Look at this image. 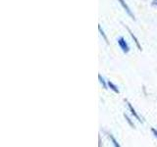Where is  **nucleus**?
<instances>
[{
    "label": "nucleus",
    "mask_w": 157,
    "mask_h": 147,
    "mask_svg": "<svg viewBox=\"0 0 157 147\" xmlns=\"http://www.w3.org/2000/svg\"><path fill=\"white\" fill-rule=\"evenodd\" d=\"M117 41H118V44H119V46L122 49L123 52H124L125 54L129 53V51H130V46H129V44L127 43V41L125 40L124 37H123V36L119 37V38L117 39Z\"/></svg>",
    "instance_id": "f257e3e1"
},
{
    "label": "nucleus",
    "mask_w": 157,
    "mask_h": 147,
    "mask_svg": "<svg viewBox=\"0 0 157 147\" xmlns=\"http://www.w3.org/2000/svg\"><path fill=\"white\" fill-rule=\"evenodd\" d=\"M118 1H119V3L121 4V6L123 7V8H124V10H125V11H126V13L128 14V15H129V16L132 19V20H134V21H135V20H136V18H135V15L134 14H132V10L130 9V7L129 6H128V4L124 1V0H118Z\"/></svg>",
    "instance_id": "f03ea898"
},
{
    "label": "nucleus",
    "mask_w": 157,
    "mask_h": 147,
    "mask_svg": "<svg viewBox=\"0 0 157 147\" xmlns=\"http://www.w3.org/2000/svg\"><path fill=\"white\" fill-rule=\"evenodd\" d=\"M125 101H126V103H127V105H128V107H129V109H130V111H131V113H132V116H134V117H135V118H136V119L137 121H139V122L142 123L141 119H140V116H139V115H137V113L136 112V110H135V108H134V107H132V104H131V103H130L129 101H128V100H126V99H125Z\"/></svg>",
    "instance_id": "7ed1b4c3"
},
{
    "label": "nucleus",
    "mask_w": 157,
    "mask_h": 147,
    "mask_svg": "<svg viewBox=\"0 0 157 147\" xmlns=\"http://www.w3.org/2000/svg\"><path fill=\"white\" fill-rule=\"evenodd\" d=\"M126 27V28H127V31L128 32H129V33H130V36H131V37L132 38V39H134V41H135V43H136V47L137 48H139V50L140 51H141L142 50V48H141V45H140V41H139V39H137L136 38V36H135V34L134 33H132V32L131 31V29L129 28H128L127 26H125Z\"/></svg>",
    "instance_id": "20e7f679"
},
{
    "label": "nucleus",
    "mask_w": 157,
    "mask_h": 147,
    "mask_svg": "<svg viewBox=\"0 0 157 147\" xmlns=\"http://www.w3.org/2000/svg\"><path fill=\"white\" fill-rule=\"evenodd\" d=\"M105 134H107V136H108V138H109L111 141H112V143H113V145H114L115 147H120V144L119 143H118V141L115 139V137L114 136H113L111 134H109V132H106L105 131Z\"/></svg>",
    "instance_id": "39448f33"
},
{
    "label": "nucleus",
    "mask_w": 157,
    "mask_h": 147,
    "mask_svg": "<svg viewBox=\"0 0 157 147\" xmlns=\"http://www.w3.org/2000/svg\"><path fill=\"white\" fill-rule=\"evenodd\" d=\"M107 85H108V87H109L111 90H113V91H114L115 93H118V94H119V93H120V90H119V88H118V87H117V86H116V85H114V83H113V82H111V81H109L107 82Z\"/></svg>",
    "instance_id": "423d86ee"
},
{
    "label": "nucleus",
    "mask_w": 157,
    "mask_h": 147,
    "mask_svg": "<svg viewBox=\"0 0 157 147\" xmlns=\"http://www.w3.org/2000/svg\"><path fill=\"white\" fill-rule=\"evenodd\" d=\"M98 31H99V32H100V34H101V36H102L103 39H104V40L106 41V43H107V44H109V41H108V38H107L106 34H105L104 31L102 29V28H101L100 24H98Z\"/></svg>",
    "instance_id": "0eeeda50"
},
{
    "label": "nucleus",
    "mask_w": 157,
    "mask_h": 147,
    "mask_svg": "<svg viewBox=\"0 0 157 147\" xmlns=\"http://www.w3.org/2000/svg\"><path fill=\"white\" fill-rule=\"evenodd\" d=\"M98 80H99V82L102 85L103 88H105V89H107V88H108V85L105 82V80L101 77V75H98Z\"/></svg>",
    "instance_id": "6e6552de"
},
{
    "label": "nucleus",
    "mask_w": 157,
    "mask_h": 147,
    "mask_svg": "<svg viewBox=\"0 0 157 147\" xmlns=\"http://www.w3.org/2000/svg\"><path fill=\"white\" fill-rule=\"evenodd\" d=\"M124 117H125V119H126V121L128 122V124H129L132 127H134V129H135V127H136V126H135V124H134V123H132V120L130 119V118L129 117H128L126 114H124Z\"/></svg>",
    "instance_id": "1a4fd4ad"
},
{
    "label": "nucleus",
    "mask_w": 157,
    "mask_h": 147,
    "mask_svg": "<svg viewBox=\"0 0 157 147\" xmlns=\"http://www.w3.org/2000/svg\"><path fill=\"white\" fill-rule=\"evenodd\" d=\"M151 131H152V134H154V136L157 138V130H156L155 129H151Z\"/></svg>",
    "instance_id": "9d476101"
},
{
    "label": "nucleus",
    "mask_w": 157,
    "mask_h": 147,
    "mask_svg": "<svg viewBox=\"0 0 157 147\" xmlns=\"http://www.w3.org/2000/svg\"><path fill=\"white\" fill-rule=\"evenodd\" d=\"M152 5H154V6H157V0H152Z\"/></svg>",
    "instance_id": "9b49d317"
}]
</instances>
